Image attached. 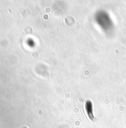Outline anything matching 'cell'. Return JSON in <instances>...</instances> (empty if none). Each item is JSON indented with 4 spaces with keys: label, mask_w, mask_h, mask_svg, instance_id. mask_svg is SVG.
I'll return each mask as SVG.
<instances>
[{
    "label": "cell",
    "mask_w": 126,
    "mask_h": 128,
    "mask_svg": "<svg viewBox=\"0 0 126 128\" xmlns=\"http://www.w3.org/2000/svg\"><path fill=\"white\" fill-rule=\"evenodd\" d=\"M85 109L88 113V116L89 117V118H91V120H94V116H93V106H92V103L90 100H88L86 102L85 104Z\"/></svg>",
    "instance_id": "1"
}]
</instances>
